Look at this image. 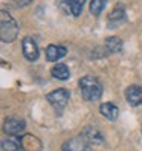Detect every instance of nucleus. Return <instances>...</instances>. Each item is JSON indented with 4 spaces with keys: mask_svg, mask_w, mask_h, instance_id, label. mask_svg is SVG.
I'll list each match as a JSON object with an SVG mask.
<instances>
[{
    "mask_svg": "<svg viewBox=\"0 0 142 151\" xmlns=\"http://www.w3.org/2000/svg\"><path fill=\"white\" fill-rule=\"evenodd\" d=\"M22 151H41V140L34 134H22L20 136Z\"/></svg>",
    "mask_w": 142,
    "mask_h": 151,
    "instance_id": "0eeeda50",
    "label": "nucleus"
},
{
    "mask_svg": "<svg viewBox=\"0 0 142 151\" xmlns=\"http://www.w3.org/2000/svg\"><path fill=\"white\" fill-rule=\"evenodd\" d=\"M25 127H26L25 121L17 118H8L3 124V131L9 136H22L20 133H23Z\"/></svg>",
    "mask_w": 142,
    "mask_h": 151,
    "instance_id": "423d86ee",
    "label": "nucleus"
},
{
    "mask_svg": "<svg viewBox=\"0 0 142 151\" xmlns=\"http://www.w3.org/2000/svg\"><path fill=\"white\" fill-rule=\"evenodd\" d=\"M79 92L86 101H98L102 95V84L96 76L86 75L79 79Z\"/></svg>",
    "mask_w": 142,
    "mask_h": 151,
    "instance_id": "f257e3e1",
    "label": "nucleus"
},
{
    "mask_svg": "<svg viewBox=\"0 0 142 151\" xmlns=\"http://www.w3.org/2000/svg\"><path fill=\"white\" fill-rule=\"evenodd\" d=\"M61 150H63V151H92L90 144H89V142L83 136L69 139L67 142H64V144H63Z\"/></svg>",
    "mask_w": 142,
    "mask_h": 151,
    "instance_id": "39448f33",
    "label": "nucleus"
},
{
    "mask_svg": "<svg viewBox=\"0 0 142 151\" xmlns=\"http://www.w3.org/2000/svg\"><path fill=\"white\" fill-rule=\"evenodd\" d=\"M81 136L89 142V144H101V142L104 140L102 133L96 127H87V128H84V131L81 133Z\"/></svg>",
    "mask_w": 142,
    "mask_h": 151,
    "instance_id": "9d476101",
    "label": "nucleus"
},
{
    "mask_svg": "<svg viewBox=\"0 0 142 151\" xmlns=\"http://www.w3.org/2000/svg\"><path fill=\"white\" fill-rule=\"evenodd\" d=\"M22 49H23V55L28 61H37L38 55H40V50L35 40L32 37H25L22 41Z\"/></svg>",
    "mask_w": 142,
    "mask_h": 151,
    "instance_id": "20e7f679",
    "label": "nucleus"
},
{
    "mask_svg": "<svg viewBox=\"0 0 142 151\" xmlns=\"http://www.w3.org/2000/svg\"><path fill=\"white\" fill-rule=\"evenodd\" d=\"M48 102L54 107L55 110L61 111L66 109V105L69 102V98H70V93L66 88H57V90H52L50 93H48Z\"/></svg>",
    "mask_w": 142,
    "mask_h": 151,
    "instance_id": "7ed1b4c3",
    "label": "nucleus"
},
{
    "mask_svg": "<svg viewBox=\"0 0 142 151\" xmlns=\"http://www.w3.org/2000/svg\"><path fill=\"white\" fill-rule=\"evenodd\" d=\"M50 73H52L54 78L60 79V81H66V79H69V76H70L69 67L64 63H57L54 67L50 69Z\"/></svg>",
    "mask_w": 142,
    "mask_h": 151,
    "instance_id": "ddd939ff",
    "label": "nucleus"
},
{
    "mask_svg": "<svg viewBox=\"0 0 142 151\" xmlns=\"http://www.w3.org/2000/svg\"><path fill=\"white\" fill-rule=\"evenodd\" d=\"M125 98L127 102L133 107L142 105V87L141 86H130L125 88Z\"/></svg>",
    "mask_w": 142,
    "mask_h": 151,
    "instance_id": "6e6552de",
    "label": "nucleus"
},
{
    "mask_svg": "<svg viewBox=\"0 0 142 151\" xmlns=\"http://www.w3.org/2000/svg\"><path fill=\"white\" fill-rule=\"evenodd\" d=\"M122 46H124V43L118 37H109V38H105V49H107V52H110V54L121 52L122 50Z\"/></svg>",
    "mask_w": 142,
    "mask_h": 151,
    "instance_id": "dca6fc26",
    "label": "nucleus"
},
{
    "mask_svg": "<svg viewBox=\"0 0 142 151\" xmlns=\"http://www.w3.org/2000/svg\"><path fill=\"white\" fill-rule=\"evenodd\" d=\"M19 35V24L14 17L5 9L0 11V40L3 43H12Z\"/></svg>",
    "mask_w": 142,
    "mask_h": 151,
    "instance_id": "f03ea898",
    "label": "nucleus"
},
{
    "mask_svg": "<svg viewBox=\"0 0 142 151\" xmlns=\"http://www.w3.org/2000/svg\"><path fill=\"white\" fill-rule=\"evenodd\" d=\"M66 54H67V49L64 46H61V44H49L46 47V58L48 61H52V63L61 60Z\"/></svg>",
    "mask_w": 142,
    "mask_h": 151,
    "instance_id": "1a4fd4ad",
    "label": "nucleus"
},
{
    "mask_svg": "<svg viewBox=\"0 0 142 151\" xmlns=\"http://www.w3.org/2000/svg\"><path fill=\"white\" fill-rule=\"evenodd\" d=\"M2 147L3 151H22L20 136H9L8 139H3Z\"/></svg>",
    "mask_w": 142,
    "mask_h": 151,
    "instance_id": "2eb2a0df",
    "label": "nucleus"
},
{
    "mask_svg": "<svg viewBox=\"0 0 142 151\" xmlns=\"http://www.w3.org/2000/svg\"><path fill=\"white\" fill-rule=\"evenodd\" d=\"M83 2H61L60 3V8L61 9H64V12L66 14H72V15H79L81 14V11H83Z\"/></svg>",
    "mask_w": 142,
    "mask_h": 151,
    "instance_id": "4468645a",
    "label": "nucleus"
},
{
    "mask_svg": "<svg viewBox=\"0 0 142 151\" xmlns=\"http://www.w3.org/2000/svg\"><path fill=\"white\" fill-rule=\"evenodd\" d=\"M99 113L102 114L105 119L116 121L118 119V114H119V109L115 104H112V102H104V104L99 105Z\"/></svg>",
    "mask_w": 142,
    "mask_h": 151,
    "instance_id": "f8f14e48",
    "label": "nucleus"
},
{
    "mask_svg": "<svg viewBox=\"0 0 142 151\" xmlns=\"http://www.w3.org/2000/svg\"><path fill=\"white\" fill-rule=\"evenodd\" d=\"M124 20H125V9H124L122 5H116L112 9V12L109 14V24H110V28H115V26L119 24Z\"/></svg>",
    "mask_w": 142,
    "mask_h": 151,
    "instance_id": "9b49d317",
    "label": "nucleus"
},
{
    "mask_svg": "<svg viewBox=\"0 0 142 151\" xmlns=\"http://www.w3.org/2000/svg\"><path fill=\"white\" fill-rule=\"evenodd\" d=\"M104 8H105V2H102V0H93V2H90V12L95 17H98L102 12Z\"/></svg>",
    "mask_w": 142,
    "mask_h": 151,
    "instance_id": "f3484780",
    "label": "nucleus"
}]
</instances>
